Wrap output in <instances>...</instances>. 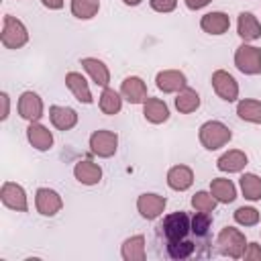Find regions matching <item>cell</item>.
<instances>
[{
    "mask_svg": "<svg viewBox=\"0 0 261 261\" xmlns=\"http://www.w3.org/2000/svg\"><path fill=\"white\" fill-rule=\"evenodd\" d=\"M237 114L245 122L261 124V102L253 98H243L237 102Z\"/></svg>",
    "mask_w": 261,
    "mask_h": 261,
    "instance_id": "27",
    "label": "cell"
},
{
    "mask_svg": "<svg viewBox=\"0 0 261 261\" xmlns=\"http://www.w3.org/2000/svg\"><path fill=\"white\" fill-rule=\"evenodd\" d=\"M73 175L84 186H96L102 179V167L90 159H84V161H77L73 165Z\"/></svg>",
    "mask_w": 261,
    "mask_h": 261,
    "instance_id": "21",
    "label": "cell"
},
{
    "mask_svg": "<svg viewBox=\"0 0 261 261\" xmlns=\"http://www.w3.org/2000/svg\"><path fill=\"white\" fill-rule=\"evenodd\" d=\"M239 186L247 200H251V202L261 200V177L257 173H243L239 179Z\"/></svg>",
    "mask_w": 261,
    "mask_h": 261,
    "instance_id": "29",
    "label": "cell"
},
{
    "mask_svg": "<svg viewBox=\"0 0 261 261\" xmlns=\"http://www.w3.org/2000/svg\"><path fill=\"white\" fill-rule=\"evenodd\" d=\"M245 261H261V245L257 243H247V249L243 253Z\"/></svg>",
    "mask_w": 261,
    "mask_h": 261,
    "instance_id": "36",
    "label": "cell"
},
{
    "mask_svg": "<svg viewBox=\"0 0 261 261\" xmlns=\"http://www.w3.org/2000/svg\"><path fill=\"white\" fill-rule=\"evenodd\" d=\"M16 108H18L20 118H24L27 122H37V120H41V116H43V100H41V96H39L37 92H33V90H27V92L20 94Z\"/></svg>",
    "mask_w": 261,
    "mask_h": 261,
    "instance_id": "9",
    "label": "cell"
},
{
    "mask_svg": "<svg viewBox=\"0 0 261 261\" xmlns=\"http://www.w3.org/2000/svg\"><path fill=\"white\" fill-rule=\"evenodd\" d=\"M49 120L51 124L57 128V130H71L75 124H77V112L69 106H59V104H53L49 108Z\"/></svg>",
    "mask_w": 261,
    "mask_h": 261,
    "instance_id": "14",
    "label": "cell"
},
{
    "mask_svg": "<svg viewBox=\"0 0 261 261\" xmlns=\"http://www.w3.org/2000/svg\"><path fill=\"white\" fill-rule=\"evenodd\" d=\"M234 65L245 75L261 73V49L251 45V43L239 45L237 51H234Z\"/></svg>",
    "mask_w": 261,
    "mask_h": 261,
    "instance_id": "4",
    "label": "cell"
},
{
    "mask_svg": "<svg viewBox=\"0 0 261 261\" xmlns=\"http://www.w3.org/2000/svg\"><path fill=\"white\" fill-rule=\"evenodd\" d=\"M100 0H71V14L80 20H90L98 14Z\"/></svg>",
    "mask_w": 261,
    "mask_h": 261,
    "instance_id": "30",
    "label": "cell"
},
{
    "mask_svg": "<svg viewBox=\"0 0 261 261\" xmlns=\"http://www.w3.org/2000/svg\"><path fill=\"white\" fill-rule=\"evenodd\" d=\"M120 255H122L124 261H145V257H147V253H145V237L143 234L128 237L120 247Z\"/></svg>",
    "mask_w": 261,
    "mask_h": 261,
    "instance_id": "25",
    "label": "cell"
},
{
    "mask_svg": "<svg viewBox=\"0 0 261 261\" xmlns=\"http://www.w3.org/2000/svg\"><path fill=\"white\" fill-rule=\"evenodd\" d=\"M82 67L86 69V73L92 77V82L100 88H106L110 84V69L108 65L98 59V57H84L82 59Z\"/></svg>",
    "mask_w": 261,
    "mask_h": 261,
    "instance_id": "18",
    "label": "cell"
},
{
    "mask_svg": "<svg viewBox=\"0 0 261 261\" xmlns=\"http://www.w3.org/2000/svg\"><path fill=\"white\" fill-rule=\"evenodd\" d=\"M232 216H234V222L241 224V226H255L259 222V218H261L259 210L253 208V206H241V208H237L232 212Z\"/></svg>",
    "mask_w": 261,
    "mask_h": 261,
    "instance_id": "32",
    "label": "cell"
},
{
    "mask_svg": "<svg viewBox=\"0 0 261 261\" xmlns=\"http://www.w3.org/2000/svg\"><path fill=\"white\" fill-rule=\"evenodd\" d=\"M149 6L155 10V12H171L175 10L177 6V0H149Z\"/></svg>",
    "mask_w": 261,
    "mask_h": 261,
    "instance_id": "35",
    "label": "cell"
},
{
    "mask_svg": "<svg viewBox=\"0 0 261 261\" xmlns=\"http://www.w3.org/2000/svg\"><path fill=\"white\" fill-rule=\"evenodd\" d=\"M188 84L186 80V73L179 71V69H163L155 75V86L163 92V94H173V92H179L184 90Z\"/></svg>",
    "mask_w": 261,
    "mask_h": 261,
    "instance_id": "12",
    "label": "cell"
},
{
    "mask_svg": "<svg viewBox=\"0 0 261 261\" xmlns=\"http://www.w3.org/2000/svg\"><path fill=\"white\" fill-rule=\"evenodd\" d=\"M210 224H212V218L208 212H196V216L190 220V226H192V232L196 237H206L208 230H210Z\"/></svg>",
    "mask_w": 261,
    "mask_h": 261,
    "instance_id": "34",
    "label": "cell"
},
{
    "mask_svg": "<svg viewBox=\"0 0 261 261\" xmlns=\"http://www.w3.org/2000/svg\"><path fill=\"white\" fill-rule=\"evenodd\" d=\"M65 86L69 88V92L73 94V98L82 104H92L94 98H92V92H90V86L86 82V77L80 73V71H69L65 73Z\"/></svg>",
    "mask_w": 261,
    "mask_h": 261,
    "instance_id": "19",
    "label": "cell"
},
{
    "mask_svg": "<svg viewBox=\"0 0 261 261\" xmlns=\"http://www.w3.org/2000/svg\"><path fill=\"white\" fill-rule=\"evenodd\" d=\"M194 184V171L188 165H173L167 171V186L175 192H186Z\"/></svg>",
    "mask_w": 261,
    "mask_h": 261,
    "instance_id": "22",
    "label": "cell"
},
{
    "mask_svg": "<svg viewBox=\"0 0 261 261\" xmlns=\"http://www.w3.org/2000/svg\"><path fill=\"white\" fill-rule=\"evenodd\" d=\"M184 2H186V6H188L190 10H200V8L208 6L212 0H184Z\"/></svg>",
    "mask_w": 261,
    "mask_h": 261,
    "instance_id": "38",
    "label": "cell"
},
{
    "mask_svg": "<svg viewBox=\"0 0 261 261\" xmlns=\"http://www.w3.org/2000/svg\"><path fill=\"white\" fill-rule=\"evenodd\" d=\"M0 41L6 49H20L29 43V31L24 27L22 20H18L16 16L12 14H6L4 16V22H2V33H0Z\"/></svg>",
    "mask_w": 261,
    "mask_h": 261,
    "instance_id": "3",
    "label": "cell"
},
{
    "mask_svg": "<svg viewBox=\"0 0 261 261\" xmlns=\"http://www.w3.org/2000/svg\"><path fill=\"white\" fill-rule=\"evenodd\" d=\"M118 149V135L112 133V130H106V128H100V130H94L90 135V151L102 159H108L116 153Z\"/></svg>",
    "mask_w": 261,
    "mask_h": 261,
    "instance_id": "6",
    "label": "cell"
},
{
    "mask_svg": "<svg viewBox=\"0 0 261 261\" xmlns=\"http://www.w3.org/2000/svg\"><path fill=\"white\" fill-rule=\"evenodd\" d=\"M143 116L151 124H161V122H165L169 118V108H167V104L163 100L149 96L143 102Z\"/></svg>",
    "mask_w": 261,
    "mask_h": 261,
    "instance_id": "23",
    "label": "cell"
},
{
    "mask_svg": "<svg viewBox=\"0 0 261 261\" xmlns=\"http://www.w3.org/2000/svg\"><path fill=\"white\" fill-rule=\"evenodd\" d=\"M175 108H177L179 114H192V112H196L200 108V94L196 90H192V88L186 86L175 96Z\"/></svg>",
    "mask_w": 261,
    "mask_h": 261,
    "instance_id": "28",
    "label": "cell"
},
{
    "mask_svg": "<svg viewBox=\"0 0 261 261\" xmlns=\"http://www.w3.org/2000/svg\"><path fill=\"white\" fill-rule=\"evenodd\" d=\"M120 94L126 102L130 104H143L149 96H147V84L139 77V75H128L122 80L120 84Z\"/></svg>",
    "mask_w": 261,
    "mask_h": 261,
    "instance_id": "13",
    "label": "cell"
},
{
    "mask_svg": "<svg viewBox=\"0 0 261 261\" xmlns=\"http://www.w3.org/2000/svg\"><path fill=\"white\" fill-rule=\"evenodd\" d=\"M237 33L245 43L257 41L261 37V22L253 12H241L237 18Z\"/></svg>",
    "mask_w": 261,
    "mask_h": 261,
    "instance_id": "20",
    "label": "cell"
},
{
    "mask_svg": "<svg viewBox=\"0 0 261 261\" xmlns=\"http://www.w3.org/2000/svg\"><path fill=\"white\" fill-rule=\"evenodd\" d=\"M35 208L41 216H55L63 208L61 196L51 188H39L35 192Z\"/></svg>",
    "mask_w": 261,
    "mask_h": 261,
    "instance_id": "10",
    "label": "cell"
},
{
    "mask_svg": "<svg viewBox=\"0 0 261 261\" xmlns=\"http://www.w3.org/2000/svg\"><path fill=\"white\" fill-rule=\"evenodd\" d=\"M27 141L37 151H49L53 147V135H51V130L45 124H41L39 120L37 122H29V126H27Z\"/></svg>",
    "mask_w": 261,
    "mask_h": 261,
    "instance_id": "15",
    "label": "cell"
},
{
    "mask_svg": "<svg viewBox=\"0 0 261 261\" xmlns=\"http://www.w3.org/2000/svg\"><path fill=\"white\" fill-rule=\"evenodd\" d=\"M0 200L6 208L16 210V212H27L29 210V200H27V192L20 184L14 181H4L0 188Z\"/></svg>",
    "mask_w": 261,
    "mask_h": 261,
    "instance_id": "8",
    "label": "cell"
},
{
    "mask_svg": "<svg viewBox=\"0 0 261 261\" xmlns=\"http://www.w3.org/2000/svg\"><path fill=\"white\" fill-rule=\"evenodd\" d=\"M216 247H218V253L224 257L243 259V253L247 249V239L239 228L224 226L216 237Z\"/></svg>",
    "mask_w": 261,
    "mask_h": 261,
    "instance_id": "2",
    "label": "cell"
},
{
    "mask_svg": "<svg viewBox=\"0 0 261 261\" xmlns=\"http://www.w3.org/2000/svg\"><path fill=\"white\" fill-rule=\"evenodd\" d=\"M98 106H100L102 114H108V116L118 114L122 108V94L106 86V88H102V94L98 98Z\"/></svg>",
    "mask_w": 261,
    "mask_h": 261,
    "instance_id": "26",
    "label": "cell"
},
{
    "mask_svg": "<svg viewBox=\"0 0 261 261\" xmlns=\"http://www.w3.org/2000/svg\"><path fill=\"white\" fill-rule=\"evenodd\" d=\"M194 249H196V245L192 241H186V239L169 241V245H167V253L171 259H188L194 253Z\"/></svg>",
    "mask_w": 261,
    "mask_h": 261,
    "instance_id": "33",
    "label": "cell"
},
{
    "mask_svg": "<svg viewBox=\"0 0 261 261\" xmlns=\"http://www.w3.org/2000/svg\"><path fill=\"white\" fill-rule=\"evenodd\" d=\"M212 88L216 92V96L224 102H237L239 98V84L237 80L226 71V69H216L210 77Z\"/></svg>",
    "mask_w": 261,
    "mask_h": 261,
    "instance_id": "7",
    "label": "cell"
},
{
    "mask_svg": "<svg viewBox=\"0 0 261 261\" xmlns=\"http://www.w3.org/2000/svg\"><path fill=\"white\" fill-rule=\"evenodd\" d=\"M0 100H2V114H0V118L6 120L8 118V112H10V98H8L6 92H2L0 94Z\"/></svg>",
    "mask_w": 261,
    "mask_h": 261,
    "instance_id": "37",
    "label": "cell"
},
{
    "mask_svg": "<svg viewBox=\"0 0 261 261\" xmlns=\"http://www.w3.org/2000/svg\"><path fill=\"white\" fill-rule=\"evenodd\" d=\"M167 206V200L165 196H159V194H153V192H147V194H141L137 198V210L139 214L145 218V220H155L163 214Z\"/></svg>",
    "mask_w": 261,
    "mask_h": 261,
    "instance_id": "11",
    "label": "cell"
},
{
    "mask_svg": "<svg viewBox=\"0 0 261 261\" xmlns=\"http://www.w3.org/2000/svg\"><path fill=\"white\" fill-rule=\"evenodd\" d=\"M247 163H249V159H247L245 151H241V149H230L216 159V167L222 173H239L247 167Z\"/></svg>",
    "mask_w": 261,
    "mask_h": 261,
    "instance_id": "16",
    "label": "cell"
},
{
    "mask_svg": "<svg viewBox=\"0 0 261 261\" xmlns=\"http://www.w3.org/2000/svg\"><path fill=\"white\" fill-rule=\"evenodd\" d=\"M161 232L165 234V239L167 241H179V239H186L188 237V232L192 230V226H190V216L186 214V212H171V214H167L165 218H163V222H161Z\"/></svg>",
    "mask_w": 261,
    "mask_h": 261,
    "instance_id": "5",
    "label": "cell"
},
{
    "mask_svg": "<svg viewBox=\"0 0 261 261\" xmlns=\"http://www.w3.org/2000/svg\"><path fill=\"white\" fill-rule=\"evenodd\" d=\"M210 192L220 204H230L237 198V186L232 184V179L226 177H214L210 181Z\"/></svg>",
    "mask_w": 261,
    "mask_h": 261,
    "instance_id": "24",
    "label": "cell"
},
{
    "mask_svg": "<svg viewBox=\"0 0 261 261\" xmlns=\"http://www.w3.org/2000/svg\"><path fill=\"white\" fill-rule=\"evenodd\" d=\"M198 139L206 151H216V149L228 145V141L232 139V133L220 120H206L198 130Z\"/></svg>",
    "mask_w": 261,
    "mask_h": 261,
    "instance_id": "1",
    "label": "cell"
},
{
    "mask_svg": "<svg viewBox=\"0 0 261 261\" xmlns=\"http://www.w3.org/2000/svg\"><path fill=\"white\" fill-rule=\"evenodd\" d=\"M200 29L208 35H224L230 29V18L220 10H212L200 18Z\"/></svg>",
    "mask_w": 261,
    "mask_h": 261,
    "instance_id": "17",
    "label": "cell"
},
{
    "mask_svg": "<svg viewBox=\"0 0 261 261\" xmlns=\"http://www.w3.org/2000/svg\"><path fill=\"white\" fill-rule=\"evenodd\" d=\"M41 4H43L45 8H49V10H59V8H63V0H41Z\"/></svg>",
    "mask_w": 261,
    "mask_h": 261,
    "instance_id": "39",
    "label": "cell"
},
{
    "mask_svg": "<svg viewBox=\"0 0 261 261\" xmlns=\"http://www.w3.org/2000/svg\"><path fill=\"white\" fill-rule=\"evenodd\" d=\"M216 204H218V200L212 196V192H204V190H200V192H196L194 196H192V208L196 210V212H214V208H216Z\"/></svg>",
    "mask_w": 261,
    "mask_h": 261,
    "instance_id": "31",
    "label": "cell"
},
{
    "mask_svg": "<svg viewBox=\"0 0 261 261\" xmlns=\"http://www.w3.org/2000/svg\"><path fill=\"white\" fill-rule=\"evenodd\" d=\"M122 2H124L126 6H139V4L143 2V0H122Z\"/></svg>",
    "mask_w": 261,
    "mask_h": 261,
    "instance_id": "40",
    "label": "cell"
}]
</instances>
